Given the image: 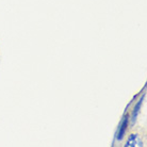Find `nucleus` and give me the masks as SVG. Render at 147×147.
Returning a JSON list of instances; mask_svg holds the SVG:
<instances>
[{"label":"nucleus","instance_id":"nucleus-2","mask_svg":"<svg viewBox=\"0 0 147 147\" xmlns=\"http://www.w3.org/2000/svg\"><path fill=\"white\" fill-rule=\"evenodd\" d=\"M128 129H129V114L124 113V116H123V118H121V121H119L117 130H116V133H115V136H114L113 145L115 142H121V141L125 139Z\"/></svg>","mask_w":147,"mask_h":147},{"label":"nucleus","instance_id":"nucleus-4","mask_svg":"<svg viewBox=\"0 0 147 147\" xmlns=\"http://www.w3.org/2000/svg\"><path fill=\"white\" fill-rule=\"evenodd\" d=\"M144 88H146V85H145V86H144ZM144 88H143V90H142V92H143V91H144ZM140 94H141V93H140ZM140 94H136V96H133V98H132V99H131V100H130V102H129L128 105H127V107H126V109H125V112H124V113H127V112H128V111H129V109H130V108L132 107V105H133V103H134V102H136V99H138V97H139V96H140Z\"/></svg>","mask_w":147,"mask_h":147},{"label":"nucleus","instance_id":"nucleus-3","mask_svg":"<svg viewBox=\"0 0 147 147\" xmlns=\"http://www.w3.org/2000/svg\"><path fill=\"white\" fill-rule=\"evenodd\" d=\"M124 146L125 147L143 146V143H142V141L139 139V136H138L136 133H131V134L128 136V139H127Z\"/></svg>","mask_w":147,"mask_h":147},{"label":"nucleus","instance_id":"nucleus-1","mask_svg":"<svg viewBox=\"0 0 147 147\" xmlns=\"http://www.w3.org/2000/svg\"><path fill=\"white\" fill-rule=\"evenodd\" d=\"M145 98H146V88H144V91L140 94V98L138 97L136 101L133 105L131 113L129 114V125L131 126V127H133V125L136 124L138 116H139L141 109H142V106H143L144 101H145Z\"/></svg>","mask_w":147,"mask_h":147}]
</instances>
